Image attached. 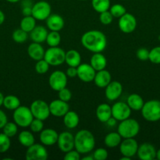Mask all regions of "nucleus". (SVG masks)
<instances>
[{
	"label": "nucleus",
	"instance_id": "f257e3e1",
	"mask_svg": "<svg viewBox=\"0 0 160 160\" xmlns=\"http://www.w3.org/2000/svg\"><path fill=\"white\" fill-rule=\"evenodd\" d=\"M81 43L86 49L93 53L102 52L106 48L107 38L102 31L90 30L82 35Z\"/></svg>",
	"mask_w": 160,
	"mask_h": 160
},
{
	"label": "nucleus",
	"instance_id": "f03ea898",
	"mask_svg": "<svg viewBox=\"0 0 160 160\" xmlns=\"http://www.w3.org/2000/svg\"><path fill=\"white\" fill-rule=\"evenodd\" d=\"M95 138L91 131L83 129L75 134V149L80 154H88L95 148Z\"/></svg>",
	"mask_w": 160,
	"mask_h": 160
},
{
	"label": "nucleus",
	"instance_id": "7ed1b4c3",
	"mask_svg": "<svg viewBox=\"0 0 160 160\" xmlns=\"http://www.w3.org/2000/svg\"><path fill=\"white\" fill-rule=\"evenodd\" d=\"M140 124L138 121L130 117L122 120L118 126V131L122 138H133L140 132Z\"/></svg>",
	"mask_w": 160,
	"mask_h": 160
},
{
	"label": "nucleus",
	"instance_id": "20e7f679",
	"mask_svg": "<svg viewBox=\"0 0 160 160\" xmlns=\"http://www.w3.org/2000/svg\"><path fill=\"white\" fill-rule=\"evenodd\" d=\"M141 111L143 118L147 121H158L160 120V101L152 99L146 102Z\"/></svg>",
	"mask_w": 160,
	"mask_h": 160
},
{
	"label": "nucleus",
	"instance_id": "39448f33",
	"mask_svg": "<svg viewBox=\"0 0 160 160\" xmlns=\"http://www.w3.org/2000/svg\"><path fill=\"white\" fill-rule=\"evenodd\" d=\"M13 119L18 127L28 128L34 119V117L29 107L20 106L17 109L13 110Z\"/></svg>",
	"mask_w": 160,
	"mask_h": 160
},
{
	"label": "nucleus",
	"instance_id": "423d86ee",
	"mask_svg": "<svg viewBox=\"0 0 160 160\" xmlns=\"http://www.w3.org/2000/svg\"><path fill=\"white\" fill-rule=\"evenodd\" d=\"M65 52L61 48L50 47L45 50L43 59L50 64V66H60L65 62Z\"/></svg>",
	"mask_w": 160,
	"mask_h": 160
},
{
	"label": "nucleus",
	"instance_id": "0eeeda50",
	"mask_svg": "<svg viewBox=\"0 0 160 160\" xmlns=\"http://www.w3.org/2000/svg\"><path fill=\"white\" fill-rule=\"evenodd\" d=\"M30 109L32 112L34 118L39 119L43 121L47 120L51 115L49 104L43 100H35L30 106Z\"/></svg>",
	"mask_w": 160,
	"mask_h": 160
},
{
	"label": "nucleus",
	"instance_id": "6e6552de",
	"mask_svg": "<svg viewBox=\"0 0 160 160\" xmlns=\"http://www.w3.org/2000/svg\"><path fill=\"white\" fill-rule=\"evenodd\" d=\"M51 6L46 1H39L31 7V16L36 20H45L51 14Z\"/></svg>",
	"mask_w": 160,
	"mask_h": 160
},
{
	"label": "nucleus",
	"instance_id": "1a4fd4ad",
	"mask_svg": "<svg viewBox=\"0 0 160 160\" xmlns=\"http://www.w3.org/2000/svg\"><path fill=\"white\" fill-rule=\"evenodd\" d=\"M48 156V151L45 145L42 143H35L28 148L25 154V159L27 160H46Z\"/></svg>",
	"mask_w": 160,
	"mask_h": 160
},
{
	"label": "nucleus",
	"instance_id": "9d476101",
	"mask_svg": "<svg viewBox=\"0 0 160 160\" xmlns=\"http://www.w3.org/2000/svg\"><path fill=\"white\" fill-rule=\"evenodd\" d=\"M67 76L61 70H55L49 78V85L55 92H59L67 86Z\"/></svg>",
	"mask_w": 160,
	"mask_h": 160
},
{
	"label": "nucleus",
	"instance_id": "9b49d317",
	"mask_svg": "<svg viewBox=\"0 0 160 160\" xmlns=\"http://www.w3.org/2000/svg\"><path fill=\"white\" fill-rule=\"evenodd\" d=\"M56 144L61 152H67L75 148V136L68 131H63L58 135Z\"/></svg>",
	"mask_w": 160,
	"mask_h": 160
},
{
	"label": "nucleus",
	"instance_id": "f8f14e48",
	"mask_svg": "<svg viewBox=\"0 0 160 160\" xmlns=\"http://www.w3.org/2000/svg\"><path fill=\"white\" fill-rule=\"evenodd\" d=\"M119 28L122 32L125 34H130L136 30V19L133 14L125 12L123 16L119 18Z\"/></svg>",
	"mask_w": 160,
	"mask_h": 160
},
{
	"label": "nucleus",
	"instance_id": "ddd939ff",
	"mask_svg": "<svg viewBox=\"0 0 160 160\" xmlns=\"http://www.w3.org/2000/svg\"><path fill=\"white\" fill-rule=\"evenodd\" d=\"M131 111L127 103L123 102H118L111 106V116L117 121H122L130 117Z\"/></svg>",
	"mask_w": 160,
	"mask_h": 160
},
{
	"label": "nucleus",
	"instance_id": "4468645a",
	"mask_svg": "<svg viewBox=\"0 0 160 160\" xmlns=\"http://www.w3.org/2000/svg\"><path fill=\"white\" fill-rule=\"evenodd\" d=\"M137 142L133 138H123L119 145V151L122 156H126L131 159L134 156H136L138 149Z\"/></svg>",
	"mask_w": 160,
	"mask_h": 160
},
{
	"label": "nucleus",
	"instance_id": "2eb2a0df",
	"mask_svg": "<svg viewBox=\"0 0 160 160\" xmlns=\"http://www.w3.org/2000/svg\"><path fill=\"white\" fill-rule=\"evenodd\" d=\"M96 72L90 64L81 63L77 67V77L83 82L89 83L93 81Z\"/></svg>",
	"mask_w": 160,
	"mask_h": 160
},
{
	"label": "nucleus",
	"instance_id": "dca6fc26",
	"mask_svg": "<svg viewBox=\"0 0 160 160\" xmlns=\"http://www.w3.org/2000/svg\"><path fill=\"white\" fill-rule=\"evenodd\" d=\"M50 114L56 117H63L69 111V105L61 99H55L49 104Z\"/></svg>",
	"mask_w": 160,
	"mask_h": 160
},
{
	"label": "nucleus",
	"instance_id": "f3484780",
	"mask_svg": "<svg viewBox=\"0 0 160 160\" xmlns=\"http://www.w3.org/2000/svg\"><path fill=\"white\" fill-rule=\"evenodd\" d=\"M122 84L117 81H111L105 88V96L109 101H115L122 93Z\"/></svg>",
	"mask_w": 160,
	"mask_h": 160
},
{
	"label": "nucleus",
	"instance_id": "a211bd4d",
	"mask_svg": "<svg viewBox=\"0 0 160 160\" xmlns=\"http://www.w3.org/2000/svg\"><path fill=\"white\" fill-rule=\"evenodd\" d=\"M155 148L150 143H143L139 145L137 149L138 158L141 160H153L156 158Z\"/></svg>",
	"mask_w": 160,
	"mask_h": 160
},
{
	"label": "nucleus",
	"instance_id": "6ab92c4d",
	"mask_svg": "<svg viewBox=\"0 0 160 160\" xmlns=\"http://www.w3.org/2000/svg\"><path fill=\"white\" fill-rule=\"evenodd\" d=\"M58 134L52 128L43 129L39 134V141L45 146H52L57 142Z\"/></svg>",
	"mask_w": 160,
	"mask_h": 160
},
{
	"label": "nucleus",
	"instance_id": "aec40b11",
	"mask_svg": "<svg viewBox=\"0 0 160 160\" xmlns=\"http://www.w3.org/2000/svg\"><path fill=\"white\" fill-rule=\"evenodd\" d=\"M46 26L50 31H61L64 27V20L59 14H50L46 19Z\"/></svg>",
	"mask_w": 160,
	"mask_h": 160
},
{
	"label": "nucleus",
	"instance_id": "412c9836",
	"mask_svg": "<svg viewBox=\"0 0 160 160\" xmlns=\"http://www.w3.org/2000/svg\"><path fill=\"white\" fill-rule=\"evenodd\" d=\"M111 81V75L108 70H104L96 72L93 82L97 87L100 88H105Z\"/></svg>",
	"mask_w": 160,
	"mask_h": 160
},
{
	"label": "nucleus",
	"instance_id": "4be33fe9",
	"mask_svg": "<svg viewBox=\"0 0 160 160\" xmlns=\"http://www.w3.org/2000/svg\"><path fill=\"white\" fill-rule=\"evenodd\" d=\"M45 50L43 47L42 46L40 43H36V42H32L30 44L27 49L28 56L33 60H40L44 58L45 55Z\"/></svg>",
	"mask_w": 160,
	"mask_h": 160
},
{
	"label": "nucleus",
	"instance_id": "5701e85b",
	"mask_svg": "<svg viewBox=\"0 0 160 160\" xmlns=\"http://www.w3.org/2000/svg\"><path fill=\"white\" fill-rule=\"evenodd\" d=\"M48 30L43 26H35V28L30 32V38L33 42L43 43L46 40Z\"/></svg>",
	"mask_w": 160,
	"mask_h": 160
},
{
	"label": "nucleus",
	"instance_id": "b1692460",
	"mask_svg": "<svg viewBox=\"0 0 160 160\" xmlns=\"http://www.w3.org/2000/svg\"><path fill=\"white\" fill-rule=\"evenodd\" d=\"M96 117L101 123H106L111 117V106L106 103H101L96 109Z\"/></svg>",
	"mask_w": 160,
	"mask_h": 160
},
{
	"label": "nucleus",
	"instance_id": "393cba45",
	"mask_svg": "<svg viewBox=\"0 0 160 160\" xmlns=\"http://www.w3.org/2000/svg\"><path fill=\"white\" fill-rule=\"evenodd\" d=\"M89 64L96 71H99L106 68L107 59L101 52L93 53L90 58Z\"/></svg>",
	"mask_w": 160,
	"mask_h": 160
},
{
	"label": "nucleus",
	"instance_id": "a878e982",
	"mask_svg": "<svg viewBox=\"0 0 160 160\" xmlns=\"http://www.w3.org/2000/svg\"><path fill=\"white\" fill-rule=\"evenodd\" d=\"M82 57L77 50L70 49L65 53V62L68 67H77L81 64Z\"/></svg>",
	"mask_w": 160,
	"mask_h": 160
},
{
	"label": "nucleus",
	"instance_id": "bb28decb",
	"mask_svg": "<svg viewBox=\"0 0 160 160\" xmlns=\"http://www.w3.org/2000/svg\"><path fill=\"white\" fill-rule=\"evenodd\" d=\"M63 121H64V124L65 125L66 128L68 129H74L78 127L80 119L77 112L69 110L63 117Z\"/></svg>",
	"mask_w": 160,
	"mask_h": 160
},
{
	"label": "nucleus",
	"instance_id": "cd10ccee",
	"mask_svg": "<svg viewBox=\"0 0 160 160\" xmlns=\"http://www.w3.org/2000/svg\"><path fill=\"white\" fill-rule=\"evenodd\" d=\"M126 103L130 106L131 110L140 111L142 109L143 106L144 104V102L141 95L134 93L129 95L126 100Z\"/></svg>",
	"mask_w": 160,
	"mask_h": 160
},
{
	"label": "nucleus",
	"instance_id": "c85d7f7f",
	"mask_svg": "<svg viewBox=\"0 0 160 160\" xmlns=\"http://www.w3.org/2000/svg\"><path fill=\"white\" fill-rule=\"evenodd\" d=\"M122 138L118 132H110L105 136L104 143L108 148H113L119 146Z\"/></svg>",
	"mask_w": 160,
	"mask_h": 160
},
{
	"label": "nucleus",
	"instance_id": "c756f323",
	"mask_svg": "<svg viewBox=\"0 0 160 160\" xmlns=\"http://www.w3.org/2000/svg\"><path fill=\"white\" fill-rule=\"evenodd\" d=\"M18 141L22 146L28 148L35 144V137L30 131H22L18 134Z\"/></svg>",
	"mask_w": 160,
	"mask_h": 160
},
{
	"label": "nucleus",
	"instance_id": "7c9ffc66",
	"mask_svg": "<svg viewBox=\"0 0 160 160\" xmlns=\"http://www.w3.org/2000/svg\"><path fill=\"white\" fill-rule=\"evenodd\" d=\"M20 106V100L16 95H9L4 97L3 106L9 110H15Z\"/></svg>",
	"mask_w": 160,
	"mask_h": 160
},
{
	"label": "nucleus",
	"instance_id": "2f4dec72",
	"mask_svg": "<svg viewBox=\"0 0 160 160\" xmlns=\"http://www.w3.org/2000/svg\"><path fill=\"white\" fill-rule=\"evenodd\" d=\"M36 26V20L32 16H25L21 19L20 28L26 32L30 33Z\"/></svg>",
	"mask_w": 160,
	"mask_h": 160
},
{
	"label": "nucleus",
	"instance_id": "473e14b6",
	"mask_svg": "<svg viewBox=\"0 0 160 160\" xmlns=\"http://www.w3.org/2000/svg\"><path fill=\"white\" fill-rule=\"evenodd\" d=\"M91 3H92L93 9L98 13L109 10L111 6L110 0H92Z\"/></svg>",
	"mask_w": 160,
	"mask_h": 160
},
{
	"label": "nucleus",
	"instance_id": "72a5a7b5",
	"mask_svg": "<svg viewBox=\"0 0 160 160\" xmlns=\"http://www.w3.org/2000/svg\"><path fill=\"white\" fill-rule=\"evenodd\" d=\"M61 42V36L60 34L59 31H52L48 33L46 37V42L47 45L50 47H56L60 45Z\"/></svg>",
	"mask_w": 160,
	"mask_h": 160
},
{
	"label": "nucleus",
	"instance_id": "f704fd0d",
	"mask_svg": "<svg viewBox=\"0 0 160 160\" xmlns=\"http://www.w3.org/2000/svg\"><path fill=\"white\" fill-rule=\"evenodd\" d=\"M28 32H26V31H24V30H22L21 28H18V29H16L15 31L13 32L12 38L16 43H24V42L28 40Z\"/></svg>",
	"mask_w": 160,
	"mask_h": 160
},
{
	"label": "nucleus",
	"instance_id": "c9c22d12",
	"mask_svg": "<svg viewBox=\"0 0 160 160\" xmlns=\"http://www.w3.org/2000/svg\"><path fill=\"white\" fill-rule=\"evenodd\" d=\"M18 126L15 122H7L3 128V133H4L8 137L13 138L17 134Z\"/></svg>",
	"mask_w": 160,
	"mask_h": 160
},
{
	"label": "nucleus",
	"instance_id": "e433bc0d",
	"mask_svg": "<svg viewBox=\"0 0 160 160\" xmlns=\"http://www.w3.org/2000/svg\"><path fill=\"white\" fill-rule=\"evenodd\" d=\"M109 11L114 18H120L122 16H123L126 12V9L122 5L116 3V4L110 6Z\"/></svg>",
	"mask_w": 160,
	"mask_h": 160
},
{
	"label": "nucleus",
	"instance_id": "4c0bfd02",
	"mask_svg": "<svg viewBox=\"0 0 160 160\" xmlns=\"http://www.w3.org/2000/svg\"><path fill=\"white\" fill-rule=\"evenodd\" d=\"M10 138L4 133H0V153L6 152L10 148Z\"/></svg>",
	"mask_w": 160,
	"mask_h": 160
},
{
	"label": "nucleus",
	"instance_id": "58836bf2",
	"mask_svg": "<svg viewBox=\"0 0 160 160\" xmlns=\"http://www.w3.org/2000/svg\"><path fill=\"white\" fill-rule=\"evenodd\" d=\"M49 69H50V64L44 59L36 61L35 70L37 73H39V74H45L48 72Z\"/></svg>",
	"mask_w": 160,
	"mask_h": 160
},
{
	"label": "nucleus",
	"instance_id": "ea45409f",
	"mask_svg": "<svg viewBox=\"0 0 160 160\" xmlns=\"http://www.w3.org/2000/svg\"><path fill=\"white\" fill-rule=\"evenodd\" d=\"M149 60L154 64H160V46L155 47L149 51Z\"/></svg>",
	"mask_w": 160,
	"mask_h": 160
},
{
	"label": "nucleus",
	"instance_id": "a19ab883",
	"mask_svg": "<svg viewBox=\"0 0 160 160\" xmlns=\"http://www.w3.org/2000/svg\"><path fill=\"white\" fill-rule=\"evenodd\" d=\"M30 129L34 133H40L43 130L44 123L43 120H39V119L34 118L31 121V124L29 126Z\"/></svg>",
	"mask_w": 160,
	"mask_h": 160
},
{
	"label": "nucleus",
	"instance_id": "79ce46f5",
	"mask_svg": "<svg viewBox=\"0 0 160 160\" xmlns=\"http://www.w3.org/2000/svg\"><path fill=\"white\" fill-rule=\"evenodd\" d=\"M93 157L94 160H105L108 159V152L105 148H98L94 150L93 153Z\"/></svg>",
	"mask_w": 160,
	"mask_h": 160
},
{
	"label": "nucleus",
	"instance_id": "37998d69",
	"mask_svg": "<svg viewBox=\"0 0 160 160\" xmlns=\"http://www.w3.org/2000/svg\"><path fill=\"white\" fill-rule=\"evenodd\" d=\"M113 16L110 12L109 10L104 11L100 13V17H99V20H100V23L104 25H109L111 24V22L113 21Z\"/></svg>",
	"mask_w": 160,
	"mask_h": 160
},
{
	"label": "nucleus",
	"instance_id": "c03bdc74",
	"mask_svg": "<svg viewBox=\"0 0 160 160\" xmlns=\"http://www.w3.org/2000/svg\"><path fill=\"white\" fill-rule=\"evenodd\" d=\"M72 92L66 87L58 92V98H59V99L66 102H68L71 100V98H72Z\"/></svg>",
	"mask_w": 160,
	"mask_h": 160
},
{
	"label": "nucleus",
	"instance_id": "a18cd8bd",
	"mask_svg": "<svg viewBox=\"0 0 160 160\" xmlns=\"http://www.w3.org/2000/svg\"><path fill=\"white\" fill-rule=\"evenodd\" d=\"M136 56L139 60L147 61L149 59V51L145 48H140L136 51Z\"/></svg>",
	"mask_w": 160,
	"mask_h": 160
},
{
	"label": "nucleus",
	"instance_id": "49530a36",
	"mask_svg": "<svg viewBox=\"0 0 160 160\" xmlns=\"http://www.w3.org/2000/svg\"><path fill=\"white\" fill-rule=\"evenodd\" d=\"M81 159V154L76 149H72L65 153L64 156V160H79Z\"/></svg>",
	"mask_w": 160,
	"mask_h": 160
},
{
	"label": "nucleus",
	"instance_id": "de8ad7c7",
	"mask_svg": "<svg viewBox=\"0 0 160 160\" xmlns=\"http://www.w3.org/2000/svg\"><path fill=\"white\" fill-rule=\"evenodd\" d=\"M8 122V118L6 114L5 113L4 111L0 109V129H3V127L5 126L6 123Z\"/></svg>",
	"mask_w": 160,
	"mask_h": 160
},
{
	"label": "nucleus",
	"instance_id": "09e8293b",
	"mask_svg": "<svg viewBox=\"0 0 160 160\" xmlns=\"http://www.w3.org/2000/svg\"><path fill=\"white\" fill-rule=\"evenodd\" d=\"M66 74L68 78H73L77 77V67H69L66 70Z\"/></svg>",
	"mask_w": 160,
	"mask_h": 160
},
{
	"label": "nucleus",
	"instance_id": "8fccbe9b",
	"mask_svg": "<svg viewBox=\"0 0 160 160\" xmlns=\"http://www.w3.org/2000/svg\"><path fill=\"white\" fill-rule=\"evenodd\" d=\"M31 7L30 6H24L22 8V14L24 16H31Z\"/></svg>",
	"mask_w": 160,
	"mask_h": 160
},
{
	"label": "nucleus",
	"instance_id": "3c124183",
	"mask_svg": "<svg viewBox=\"0 0 160 160\" xmlns=\"http://www.w3.org/2000/svg\"><path fill=\"white\" fill-rule=\"evenodd\" d=\"M116 123H117V120H115V119L114 118V117L111 116V117H110L109 119H108V120H107L106 123L108 125L109 127H114L116 125Z\"/></svg>",
	"mask_w": 160,
	"mask_h": 160
},
{
	"label": "nucleus",
	"instance_id": "603ef678",
	"mask_svg": "<svg viewBox=\"0 0 160 160\" xmlns=\"http://www.w3.org/2000/svg\"><path fill=\"white\" fill-rule=\"evenodd\" d=\"M5 19H6V17H5L4 12L2 10H0V25L3 24L5 21Z\"/></svg>",
	"mask_w": 160,
	"mask_h": 160
},
{
	"label": "nucleus",
	"instance_id": "864d4df0",
	"mask_svg": "<svg viewBox=\"0 0 160 160\" xmlns=\"http://www.w3.org/2000/svg\"><path fill=\"white\" fill-rule=\"evenodd\" d=\"M4 95L2 92H0V107L3 106V101H4Z\"/></svg>",
	"mask_w": 160,
	"mask_h": 160
},
{
	"label": "nucleus",
	"instance_id": "5fc2aeb1",
	"mask_svg": "<svg viewBox=\"0 0 160 160\" xmlns=\"http://www.w3.org/2000/svg\"><path fill=\"white\" fill-rule=\"evenodd\" d=\"M82 160H93V155L92 156H86L82 158Z\"/></svg>",
	"mask_w": 160,
	"mask_h": 160
},
{
	"label": "nucleus",
	"instance_id": "6e6d98bb",
	"mask_svg": "<svg viewBox=\"0 0 160 160\" xmlns=\"http://www.w3.org/2000/svg\"><path fill=\"white\" fill-rule=\"evenodd\" d=\"M156 159L160 160V148L158 150V151H157V152H156Z\"/></svg>",
	"mask_w": 160,
	"mask_h": 160
},
{
	"label": "nucleus",
	"instance_id": "4d7b16f0",
	"mask_svg": "<svg viewBox=\"0 0 160 160\" xmlns=\"http://www.w3.org/2000/svg\"><path fill=\"white\" fill-rule=\"evenodd\" d=\"M6 1H7L8 2H10V3H16L17 2L20 1V0H6Z\"/></svg>",
	"mask_w": 160,
	"mask_h": 160
},
{
	"label": "nucleus",
	"instance_id": "13d9d810",
	"mask_svg": "<svg viewBox=\"0 0 160 160\" xmlns=\"http://www.w3.org/2000/svg\"><path fill=\"white\" fill-rule=\"evenodd\" d=\"M120 159H121V160H130V158L126 157V156H122V157Z\"/></svg>",
	"mask_w": 160,
	"mask_h": 160
},
{
	"label": "nucleus",
	"instance_id": "bf43d9fd",
	"mask_svg": "<svg viewBox=\"0 0 160 160\" xmlns=\"http://www.w3.org/2000/svg\"><path fill=\"white\" fill-rule=\"evenodd\" d=\"M158 40H159V41H160V35H159V36H158Z\"/></svg>",
	"mask_w": 160,
	"mask_h": 160
},
{
	"label": "nucleus",
	"instance_id": "052dcab7",
	"mask_svg": "<svg viewBox=\"0 0 160 160\" xmlns=\"http://www.w3.org/2000/svg\"><path fill=\"white\" fill-rule=\"evenodd\" d=\"M81 1H86V0H81Z\"/></svg>",
	"mask_w": 160,
	"mask_h": 160
}]
</instances>
